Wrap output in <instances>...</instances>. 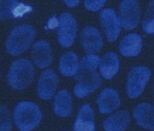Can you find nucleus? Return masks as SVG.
<instances>
[{
    "mask_svg": "<svg viewBox=\"0 0 154 131\" xmlns=\"http://www.w3.org/2000/svg\"><path fill=\"white\" fill-rule=\"evenodd\" d=\"M100 63V58L96 55L89 54L80 61L79 70L75 75L78 81L74 88V94L78 98H85L96 91L101 85V78L96 69Z\"/></svg>",
    "mask_w": 154,
    "mask_h": 131,
    "instance_id": "obj_1",
    "label": "nucleus"
},
{
    "mask_svg": "<svg viewBox=\"0 0 154 131\" xmlns=\"http://www.w3.org/2000/svg\"><path fill=\"white\" fill-rule=\"evenodd\" d=\"M35 36V31L31 25L21 24L14 27L8 34L5 48L11 56H19L29 48Z\"/></svg>",
    "mask_w": 154,
    "mask_h": 131,
    "instance_id": "obj_2",
    "label": "nucleus"
},
{
    "mask_svg": "<svg viewBox=\"0 0 154 131\" xmlns=\"http://www.w3.org/2000/svg\"><path fill=\"white\" fill-rule=\"evenodd\" d=\"M33 65L28 60L17 59L11 64L7 73V84L12 89L23 90L33 81Z\"/></svg>",
    "mask_w": 154,
    "mask_h": 131,
    "instance_id": "obj_3",
    "label": "nucleus"
},
{
    "mask_svg": "<svg viewBox=\"0 0 154 131\" xmlns=\"http://www.w3.org/2000/svg\"><path fill=\"white\" fill-rule=\"evenodd\" d=\"M42 112L31 102H20L13 110V122L19 131H31L39 124Z\"/></svg>",
    "mask_w": 154,
    "mask_h": 131,
    "instance_id": "obj_4",
    "label": "nucleus"
},
{
    "mask_svg": "<svg viewBox=\"0 0 154 131\" xmlns=\"http://www.w3.org/2000/svg\"><path fill=\"white\" fill-rule=\"evenodd\" d=\"M151 73L146 67H135L128 74L126 92L130 98L134 99L140 96L149 82Z\"/></svg>",
    "mask_w": 154,
    "mask_h": 131,
    "instance_id": "obj_5",
    "label": "nucleus"
},
{
    "mask_svg": "<svg viewBox=\"0 0 154 131\" xmlns=\"http://www.w3.org/2000/svg\"><path fill=\"white\" fill-rule=\"evenodd\" d=\"M78 25L75 17L69 12H63L59 17L57 42L63 48H69L75 39Z\"/></svg>",
    "mask_w": 154,
    "mask_h": 131,
    "instance_id": "obj_6",
    "label": "nucleus"
},
{
    "mask_svg": "<svg viewBox=\"0 0 154 131\" xmlns=\"http://www.w3.org/2000/svg\"><path fill=\"white\" fill-rule=\"evenodd\" d=\"M140 6L136 0H123L119 5V20L124 30H130L138 25Z\"/></svg>",
    "mask_w": 154,
    "mask_h": 131,
    "instance_id": "obj_7",
    "label": "nucleus"
},
{
    "mask_svg": "<svg viewBox=\"0 0 154 131\" xmlns=\"http://www.w3.org/2000/svg\"><path fill=\"white\" fill-rule=\"evenodd\" d=\"M99 19L107 39L111 42H115L121 30V23L117 13L112 8H106L100 12Z\"/></svg>",
    "mask_w": 154,
    "mask_h": 131,
    "instance_id": "obj_8",
    "label": "nucleus"
},
{
    "mask_svg": "<svg viewBox=\"0 0 154 131\" xmlns=\"http://www.w3.org/2000/svg\"><path fill=\"white\" fill-rule=\"evenodd\" d=\"M59 79L57 74L51 70H45L40 74L37 81L36 91L42 100H48L54 96L57 88Z\"/></svg>",
    "mask_w": 154,
    "mask_h": 131,
    "instance_id": "obj_9",
    "label": "nucleus"
},
{
    "mask_svg": "<svg viewBox=\"0 0 154 131\" xmlns=\"http://www.w3.org/2000/svg\"><path fill=\"white\" fill-rule=\"evenodd\" d=\"M31 58L37 68L45 69L53 62L51 48L46 40H37L31 46Z\"/></svg>",
    "mask_w": 154,
    "mask_h": 131,
    "instance_id": "obj_10",
    "label": "nucleus"
},
{
    "mask_svg": "<svg viewBox=\"0 0 154 131\" xmlns=\"http://www.w3.org/2000/svg\"><path fill=\"white\" fill-rule=\"evenodd\" d=\"M81 45L87 52L94 55L101 49L103 39L97 28L86 26L81 31Z\"/></svg>",
    "mask_w": 154,
    "mask_h": 131,
    "instance_id": "obj_11",
    "label": "nucleus"
},
{
    "mask_svg": "<svg viewBox=\"0 0 154 131\" xmlns=\"http://www.w3.org/2000/svg\"><path fill=\"white\" fill-rule=\"evenodd\" d=\"M1 19L21 18L24 14L32 10L29 5L17 1V0H1Z\"/></svg>",
    "mask_w": 154,
    "mask_h": 131,
    "instance_id": "obj_12",
    "label": "nucleus"
},
{
    "mask_svg": "<svg viewBox=\"0 0 154 131\" xmlns=\"http://www.w3.org/2000/svg\"><path fill=\"white\" fill-rule=\"evenodd\" d=\"M97 103L101 114H109L120 106L118 92L113 88H106L98 96Z\"/></svg>",
    "mask_w": 154,
    "mask_h": 131,
    "instance_id": "obj_13",
    "label": "nucleus"
},
{
    "mask_svg": "<svg viewBox=\"0 0 154 131\" xmlns=\"http://www.w3.org/2000/svg\"><path fill=\"white\" fill-rule=\"evenodd\" d=\"M72 129L74 131H96L94 110L89 104L83 105L79 109Z\"/></svg>",
    "mask_w": 154,
    "mask_h": 131,
    "instance_id": "obj_14",
    "label": "nucleus"
},
{
    "mask_svg": "<svg viewBox=\"0 0 154 131\" xmlns=\"http://www.w3.org/2000/svg\"><path fill=\"white\" fill-rule=\"evenodd\" d=\"M133 117L139 126L154 131V107L151 104H139L133 111Z\"/></svg>",
    "mask_w": 154,
    "mask_h": 131,
    "instance_id": "obj_15",
    "label": "nucleus"
},
{
    "mask_svg": "<svg viewBox=\"0 0 154 131\" xmlns=\"http://www.w3.org/2000/svg\"><path fill=\"white\" fill-rule=\"evenodd\" d=\"M142 48V37L137 33H129L121 39L120 54L124 57H136Z\"/></svg>",
    "mask_w": 154,
    "mask_h": 131,
    "instance_id": "obj_16",
    "label": "nucleus"
},
{
    "mask_svg": "<svg viewBox=\"0 0 154 131\" xmlns=\"http://www.w3.org/2000/svg\"><path fill=\"white\" fill-rule=\"evenodd\" d=\"M119 59L115 52H107L103 57L100 58L99 63V71L104 79L110 80L117 74L119 71Z\"/></svg>",
    "mask_w": 154,
    "mask_h": 131,
    "instance_id": "obj_17",
    "label": "nucleus"
},
{
    "mask_svg": "<svg viewBox=\"0 0 154 131\" xmlns=\"http://www.w3.org/2000/svg\"><path fill=\"white\" fill-rule=\"evenodd\" d=\"M53 109L54 114L60 117H66L72 114V101L69 93L66 90H60L54 99Z\"/></svg>",
    "mask_w": 154,
    "mask_h": 131,
    "instance_id": "obj_18",
    "label": "nucleus"
},
{
    "mask_svg": "<svg viewBox=\"0 0 154 131\" xmlns=\"http://www.w3.org/2000/svg\"><path fill=\"white\" fill-rule=\"evenodd\" d=\"M130 122V115L126 110L114 113L103 122L105 131H125Z\"/></svg>",
    "mask_w": 154,
    "mask_h": 131,
    "instance_id": "obj_19",
    "label": "nucleus"
},
{
    "mask_svg": "<svg viewBox=\"0 0 154 131\" xmlns=\"http://www.w3.org/2000/svg\"><path fill=\"white\" fill-rule=\"evenodd\" d=\"M79 59L74 51H68L63 54L59 62V71L63 76L72 77L77 74L79 70Z\"/></svg>",
    "mask_w": 154,
    "mask_h": 131,
    "instance_id": "obj_20",
    "label": "nucleus"
},
{
    "mask_svg": "<svg viewBox=\"0 0 154 131\" xmlns=\"http://www.w3.org/2000/svg\"><path fill=\"white\" fill-rule=\"evenodd\" d=\"M143 30L148 34H154V0L149 2L142 24Z\"/></svg>",
    "mask_w": 154,
    "mask_h": 131,
    "instance_id": "obj_21",
    "label": "nucleus"
},
{
    "mask_svg": "<svg viewBox=\"0 0 154 131\" xmlns=\"http://www.w3.org/2000/svg\"><path fill=\"white\" fill-rule=\"evenodd\" d=\"M1 131H10L11 130V121L9 111L7 110L4 105H2L1 108Z\"/></svg>",
    "mask_w": 154,
    "mask_h": 131,
    "instance_id": "obj_22",
    "label": "nucleus"
},
{
    "mask_svg": "<svg viewBox=\"0 0 154 131\" xmlns=\"http://www.w3.org/2000/svg\"><path fill=\"white\" fill-rule=\"evenodd\" d=\"M107 0H84V6L87 10L98 11L105 5Z\"/></svg>",
    "mask_w": 154,
    "mask_h": 131,
    "instance_id": "obj_23",
    "label": "nucleus"
},
{
    "mask_svg": "<svg viewBox=\"0 0 154 131\" xmlns=\"http://www.w3.org/2000/svg\"><path fill=\"white\" fill-rule=\"evenodd\" d=\"M63 3L69 7H75L80 3L81 0H63Z\"/></svg>",
    "mask_w": 154,
    "mask_h": 131,
    "instance_id": "obj_24",
    "label": "nucleus"
}]
</instances>
